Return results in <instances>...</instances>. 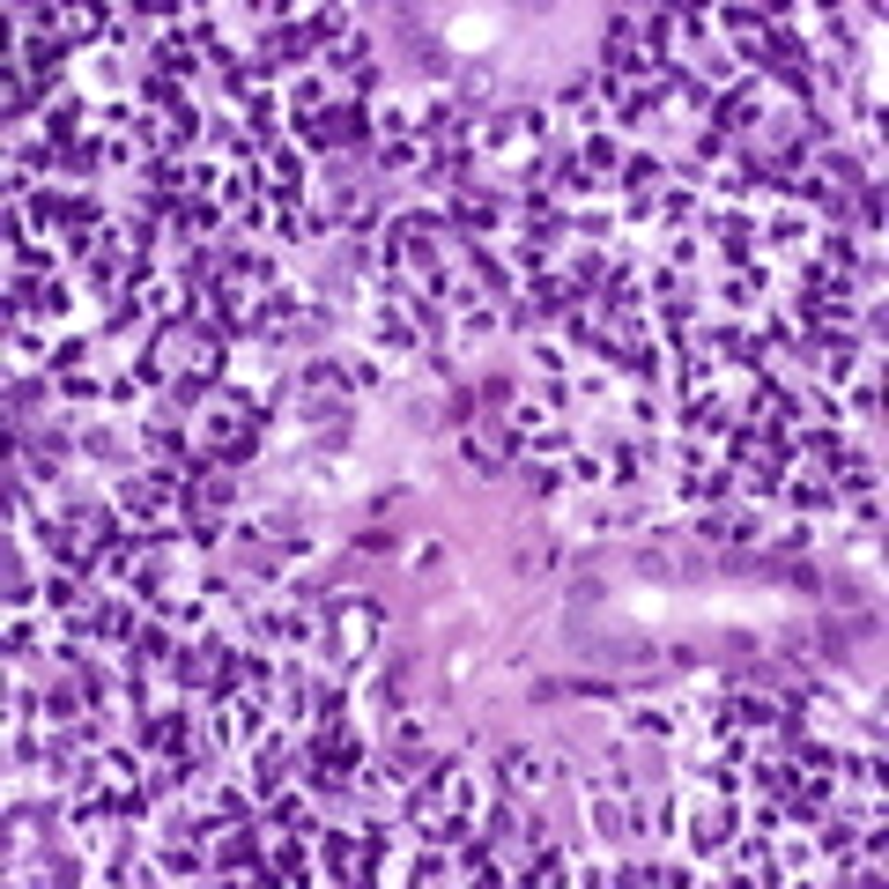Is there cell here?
Listing matches in <instances>:
<instances>
[{"instance_id": "cell-5", "label": "cell", "mask_w": 889, "mask_h": 889, "mask_svg": "<svg viewBox=\"0 0 889 889\" xmlns=\"http://www.w3.org/2000/svg\"><path fill=\"white\" fill-rule=\"evenodd\" d=\"M453 215H460L467 231H490V223H496V200L490 194H460V200H453Z\"/></svg>"}, {"instance_id": "cell-3", "label": "cell", "mask_w": 889, "mask_h": 889, "mask_svg": "<svg viewBox=\"0 0 889 889\" xmlns=\"http://www.w3.org/2000/svg\"><path fill=\"white\" fill-rule=\"evenodd\" d=\"M223 504H231V482H223V467H200L194 482H186V512H194L200 534L223 527Z\"/></svg>"}, {"instance_id": "cell-7", "label": "cell", "mask_w": 889, "mask_h": 889, "mask_svg": "<svg viewBox=\"0 0 889 889\" xmlns=\"http://www.w3.org/2000/svg\"><path fill=\"white\" fill-rule=\"evenodd\" d=\"M757 119V97H720V127H749Z\"/></svg>"}, {"instance_id": "cell-2", "label": "cell", "mask_w": 889, "mask_h": 889, "mask_svg": "<svg viewBox=\"0 0 889 889\" xmlns=\"http://www.w3.org/2000/svg\"><path fill=\"white\" fill-rule=\"evenodd\" d=\"M371 637H378V608H371V600H341V608H334V659H363L371 653Z\"/></svg>"}, {"instance_id": "cell-1", "label": "cell", "mask_w": 889, "mask_h": 889, "mask_svg": "<svg viewBox=\"0 0 889 889\" xmlns=\"http://www.w3.org/2000/svg\"><path fill=\"white\" fill-rule=\"evenodd\" d=\"M253 445H260V416H253V400H208V416H200V453H215L223 467H237Z\"/></svg>"}, {"instance_id": "cell-6", "label": "cell", "mask_w": 889, "mask_h": 889, "mask_svg": "<svg viewBox=\"0 0 889 889\" xmlns=\"http://www.w3.org/2000/svg\"><path fill=\"white\" fill-rule=\"evenodd\" d=\"M97 637L127 645V637H133V608H104V616H97Z\"/></svg>"}, {"instance_id": "cell-4", "label": "cell", "mask_w": 889, "mask_h": 889, "mask_svg": "<svg viewBox=\"0 0 889 889\" xmlns=\"http://www.w3.org/2000/svg\"><path fill=\"white\" fill-rule=\"evenodd\" d=\"M119 504H127V519H149V527H156V519L171 512V490H164V482H127Z\"/></svg>"}, {"instance_id": "cell-8", "label": "cell", "mask_w": 889, "mask_h": 889, "mask_svg": "<svg viewBox=\"0 0 889 889\" xmlns=\"http://www.w3.org/2000/svg\"><path fill=\"white\" fill-rule=\"evenodd\" d=\"M726 823H734L726 808H704V823H697V845H720V838H726Z\"/></svg>"}]
</instances>
